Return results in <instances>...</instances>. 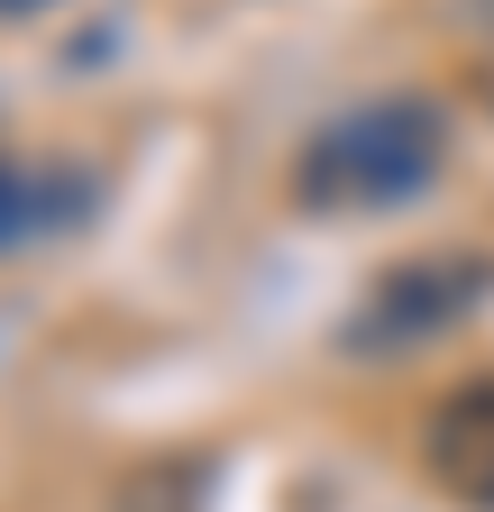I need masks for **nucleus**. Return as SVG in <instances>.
Instances as JSON below:
<instances>
[{
  "label": "nucleus",
  "instance_id": "1",
  "mask_svg": "<svg viewBox=\"0 0 494 512\" xmlns=\"http://www.w3.org/2000/svg\"><path fill=\"white\" fill-rule=\"evenodd\" d=\"M449 174V110L430 92H366L293 147V202L312 220H376Z\"/></svg>",
  "mask_w": 494,
  "mask_h": 512
},
{
  "label": "nucleus",
  "instance_id": "5",
  "mask_svg": "<svg viewBox=\"0 0 494 512\" xmlns=\"http://www.w3.org/2000/svg\"><path fill=\"white\" fill-rule=\"evenodd\" d=\"M28 10H55V0H0V19H28Z\"/></svg>",
  "mask_w": 494,
  "mask_h": 512
},
{
  "label": "nucleus",
  "instance_id": "2",
  "mask_svg": "<svg viewBox=\"0 0 494 512\" xmlns=\"http://www.w3.org/2000/svg\"><path fill=\"white\" fill-rule=\"evenodd\" d=\"M494 302V256L485 247H430V256H403V266H385L376 284L357 293V311L330 330V348L348 366H394L430 339L467 330V320Z\"/></svg>",
  "mask_w": 494,
  "mask_h": 512
},
{
  "label": "nucleus",
  "instance_id": "3",
  "mask_svg": "<svg viewBox=\"0 0 494 512\" xmlns=\"http://www.w3.org/2000/svg\"><path fill=\"white\" fill-rule=\"evenodd\" d=\"M101 211V174L92 165H28V156H0V256L46 247Z\"/></svg>",
  "mask_w": 494,
  "mask_h": 512
},
{
  "label": "nucleus",
  "instance_id": "4",
  "mask_svg": "<svg viewBox=\"0 0 494 512\" xmlns=\"http://www.w3.org/2000/svg\"><path fill=\"white\" fill-rule=\"evenodd\" d=\"M421 458H430V476H440L467 512H494V375L485 384H458V394L430 412Z\"/></svg>",
  "mask_w": 494,
  "mask_h": 512
}]
</instances>
